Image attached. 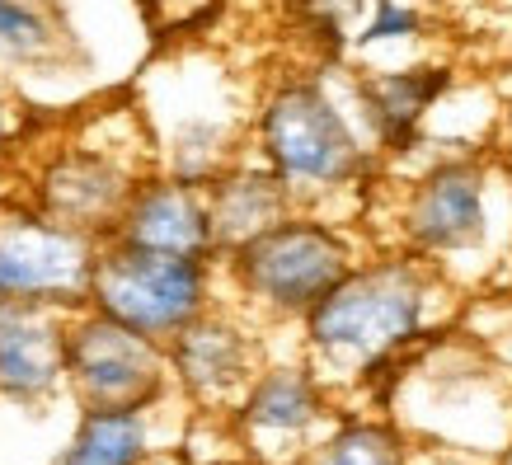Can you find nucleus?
<instances>
[{
	"mask_svg": "<svg viewBox=\"0 0 512 465\" xmlns=\"http://www.w3.org/2000/svg\"><path fill=\"white\" fill-rule=\"evenodd\" d=\"M451 296V278L419 254L395 245L367 249L296 325L301 357L334 390V400L357 386L390 381L395 367L433 343V325Z\"/></svg>",
	"mask_w": 512,
	"mask_h": 465,
	"instance_id": "f257e3e1",
	"label": "nucleus"
},
{
	"mask_svg": "<svg viewBox=\"0 0 512 465\" xmlns=\"http://www.w3.org/2000/svg\"><path fill=\"white\" fill-rule=\"evenodd\" d=\"M245 151L278 174L296 207L311 212L357 202L381 165L348 99V66L339 62H315L268 80L249 109Z\"/></svg>",
	"mask_w": 512,
	"mask_h": 465,
	"instance_id": "f03ea898",
	"label": "nucleus"
},
{
	"mask_svg": "<svg viewBox=\"0 0 512 465\" xmlns=\"http://www.w3.org/2000/svg\"><path fill=\"white\" fill-rule=\"evenodd\" d=\"M362 254V231L348 217L292 207L278 226L217 259V273L226 301L259 325H296Z\"/></svg>",
	"mask_w": 512,
	"mask_h": 465,
	"instance_id": "7ed1b4c3",
	"label": "nucleus"
},
{
	"mask_svg": "<svg viewBox=\"0 0 512 465\" xmlns=\"http://www.w3.org/2000/svg\"><path fill=\"white\" fill-rule=\"evenodd\" d=\"M212 301H221V273L212 259H184V254L137 249L123 240H99L90 296H85V306L99 315L156 343H170Z\"/></svg>",
	"mask_w": 512,
	"mask_h": 465,
	"instance_id": "20e7f679",
	"label": "nucleus"
},
{
	"mask_svg": "<svg viewBox=\"0 0 512 465\" xmlns=\"http://www.w3.org/2000/svg\"><path fill=\"white\" fill-rule=\"evenodd\" d=\"M494 235V170L484 155H433L400 193L395 240L404 254H419L451 278L456 259L480 254Z\"/></svg>",
	"mask_w": 512,
	"mask_h": 465,
	"instance_id": "39448f33",
	"label": "nucleus"
},
{
	"mask_svg": "<svg viewBox=\"0 0 512 465\" xmlns=\"http://www.w3.org/2000/svg\"><path fill=\"white\" fill-rule=\"evenodd\" d=\"M146 170H156L151 141L123 146V141H109L99 132H80V137H66L38 155L19 198L33 202L47 217L94 235V240H109L127 193L137 188Z\"/></svg>",
	"mask_w": 512,
	"mask_h": 465,
	"instance_id": "423d86ee",
	"label": "nucleus"
},
{
	"mask_svg": "<svg viewBox=\"0 0 512 465\" xmlns=\"http://www.w3.org/2000/svg\"><path fill=\"white\" fill-rule=\"evenodd\" d=\"M99 240L38 212L33 202H0V306L80 310L90 296Z\"/></svg>",
	"mask_w": 512,
	"mask_h": 465,
	"instance_id": "0eeeda50",
	"label": "nucleus"
},
{
	"mask_svg": "<svg viewBox=\"0 0 512 465\" xmlns=\"http://www.w3.org/2000/svg\"><path fill=\"white\" fill-rule=\"evenodd\" d=\"M66 390L80 409H160L170 400L165 343L80 306L66 315Z\"/></svg>",
	"mask_w": 512,
	"mask_h": 465,
	"instance_id": "6e6552de",
	"label": "nucleus"
},
{
	"mask_svg": "<svg viewBox=\"0 0 512 465\" xmlns=\"http://www.w3.org/2000/svg\"><path fill=\"white\" fill-rule=\"evenodd\" d=\"M334 414H339L334 390L315 376L306 357H296V362H264L249 376V386L226 409V423L249 461L301 465V456L334 423Z\"/></svg>",
	"mask_w": 512,
	"mask_h": 465,
	"instance_id": "1a4fd4ad",
	"label": "nucleus"
},
{
	"mask_svg": "<svg viewBox=\"0 0 512 465\" xmlns=\"http://www.w3.org/2000/svg\"><path fill=\"white\" fill-rule=\"evenodd\" d=\"M268 362L264 325L245 315L235 301H212L198 320H188L170 343H165V367L170 386L198 409L226 414L235 395L249 386V376Z\"/></svg>",
	"mask_w": 512,
	"mask_h": 465,
	"instance_id": "9d476101",
	"label": "nucleus"
},
{
	"mask_svg": "<svg viewBox=\"0 0 512 465\" xmlns=\"http://www.w3.org/2000/svg\"><path fill=\"white\" fill-rule=\"evenodd\" d=\"M451 80H456V71L447 62L348 66V99H353L357 123L381 160L423 146L428 118L442 109Z\"/></svg>",
	"mask_w": 512,
	"mask_h": 465,
	"instance_id": "9b49d317",
	"label": "nucleus"
},
{
	"mask_svg": "<svg viewBox=\"0 0 512 465\" xmlns=\"http://www.w3.org/2000/svg\"><path fill=\"white\" fill-rule=\"evenodd\" d=\"M109 240H123V245H137V249H160V254H184V259H212L217 264L207 193L165 170L141 174L137 188L127 193L118 221H113Z\"/></svg>",
	"mask_w": 512,
	"mask_h": 465,
	"instance_id": "f8f14e48",
	"label": "nucleus"
},
{
	"mask_svg": "<svg viewBox=\"0 0 512 465\" xmlns=\"http://www.w3.org/2000/svg\"><path fill=\"white\" fill-rule=\"evenodd\" d=\"M66 390V310L0 306V400L15 409Z\"/></svg>",
	"mask_w": 512,
	"mask_h": 465,
	"instance_id": "ddd939ff",
	"label": "nucleus"
},
{
	"mask_svg": "<svg viewBox=\"0 0 512 465\" xmlns=\"http://www.w3.org/2000/svg\"><path fill=\"white\" fill-rule=\"evenodd\" d=\"M207 217H212V240H217V259H226L231 249H240L245 240L264 235L268 226H278L296 202L282 188V179L268 170L264 160L254 155H235L221 174L207 179Z\"/></svg>",
	"mask_w": 512,
	"mask_h": 465,
	"instance_id": "4468645a",
	"label": "nucleus"
},
{
	"mask_svg": "<svg viewBox=\"0 0 512 465\" xmlns=\"http://www.w3.org/2000/svg\"><path fill=\"white\" fill-rule=\"evenodd\" d=\"M156 409H80L76 428L47 465H151L156 461Z\"/></svg>",
	"mask_w": 512,
	"mask_h": 465,
	"instance_id": "2eb2a0df",
	"label": "nucleus"
},
{
	"mask_svg": "<svg viewBox=\"0 0 512 465\" xmlns=\"http://www.w3.org/2000/svg\"><path fill=\"white\" fill-rule=\"evenodd\" d=\"M301 465H409V433L390 414H334Z\"/></svg>",
	"mask_w": 512,
	"mask_h": 465,
	"instance_id": "dca6fc26",
	"label": "nucleus"
},
{
	"mask_svg": "<svg viewBox=\"0 0 512 465\" xmlns=\"http://www.w3.org/2000/svg\"><path fill=\"white\" fill-rule=\"evenodd\" d=\"M66 47V24L47 0H0V71L57 66Z\"/></svg>",
	"mask_w": 512,
	"mask_h": 465,
	"instance_id": "f3484780",
	"label": "nucleus"
},
{
	"mask_svg": "<svg viewBox=\"0 0 512 465\" xmlns=\"http://www.w3.org/2000/svg\"><path fill=\"white\" fill-rule=\"evenodd\" d=\"M423 33H428V10L423 5H414V0H367L362 19L348 33V52L372 57V52H386V47L419 43Z\"/></svg>",
	"mask_w": 512,
	"mask_h": 465,
	"instance_id": "a211bd4d",
	"label": "nucleus"
},
{
	"mask_svg": "<svg viewBox=\"0 0 512 465\" xmlns=\"http://www.w3.org/2000/svg\"><path fill=\"white\" fill-rule=\"evenodd\" d=\"M362 10H367V0H296V19L325 52V62L334 52H348V33L362 19Z\"/></svg>",
	"mask_w": 512,
	"mask_h": 465,
	"instance_id": "6ab92c4d",
	"label": "nucleus"
},
{
	"mask_svg": "<svg viewBox=\"0 0 512 465\" xmlns=\"http://www.w3.org/2000/svg\"><path fill=\"white\" fill-rule=\"evenodd\" d=\"M24 127H29V118H24V104L15 99V90L0 80V165L10 160V155L24 146Z\"/></svg>",
	"mask_w": 512,
	"mask_h": 465,
	"instance_id": "aec40b11",
	"label": "nucleus"
},
{
	"mask_svg": "<svg viewBox=\"0 0 512 465\" xmlns=\"http://www.w3.org/2000/svg\"><path fill=\"white\" fill-rule=\"evenodd\" d=\"M508 282H512V235H508Z\"/></svg>",
	"mask_w": 512,
	"mask_h": 465,
	"instance_id": "412c9836",
	"label": "nucleus"
},
{
	"mask_svg": "<svg viewBox=\"0 0 512 465\" xmlns=\"http://www.w3.org/2000/svg\"><path fill=\"white\" fill-rule=\"evenodd\" d=\"M498 465H512V451H508V456H503V461H498Z\"/></svg>",
	"mask_w": 512,
	"mask_h": 465,
	"instance_id": "4be33fe9",
	"label": "nucleus"
}]
</instances>
